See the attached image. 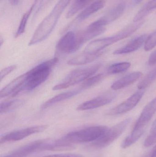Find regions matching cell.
<instances>
[{"label": "cell", "instance_id": "6", "mask_svg": "<svg viewBox=\"0 0 156 157\" xmlns=\"http://www.w3.org/2000/svg\"><path fill=\"white\" fill-rule=\"evenodd\" d=\"M131 121L130 118L125 119L111 128H108L100 137L93 142L92 146L96 149H102L110 145L122 135Z\"/></svg>", "mask_w": 156, "mask_h": 157}, {"label": "cell", "instance_id": "1", "mask_svg": "<svg viewBox=\"0 0 156 157\" xmlns=\"http://www.w3.org/2000/svg\"><path fill=\"white\" fill-rule=\"evenodd\" d=\"M70 1L71 0H59L57 2L50 13L37 28L29 41L28 46L38 44L45 40L50 35Z\"/></svg>", "mask_w": 156, "mask_h": 157}, {"label": "cell", "instance_id": "30", "mask_svg": "<svg viewBox=\"0 0 156 157\" xmlns=\"http://www.w3.org/2000/svg\"><path fill=\"white\" fill-rule=\"evenodd\" d=\"M16 68V65H12L4 68L1 71L0 73V79L1 81H2L3 78H5L7 75L10 74L13 71H14Z\"/></svg>", "mask_w": 156, "mask_h": 157}, {"label": "cell", "instance_id": "26", "mask_svg": "<svg viewBox=\"0 0 156 157\" xmlns=\"http://www.w3.org/2000/svg\"><path fill=\"white\" fill-rule=\"evenodd\" d=\"M156 79V67L150 71L138 84V89L143 90L150 86Z\"/></svg>", "mask_w": 156, "mask_h": 157}, {"label": "cell", "instance_id": "4", "mask_svg": "<svg viewBox=\"0 0 156 157\" xmlns=\"http://www.w3.org/2000/svg\"><path fill=\"white\" fill-rule=\"evenodd\" d=\"M144 23V20L134 22L115 35L93 40L86 46L83 52L92 53L101 52L105 48L130 36L140 28Z\"/></svg>", "mask_w": 156, "mask_h": 157}, {"label": "cell", "instance_id": "16", "mask_svg": "<svg viewBox=\"0 0 156 157\" xmlns=\"http://www.w3.org/2000/svg\"><path fill=\"white\" fill-rule=\"evenodd\" d=\"M147 38L146 35H143L129 42L124 47H122L114 52V54H124L131 53L140 48L145 42Z\"/></svg>", "mask_w": 156, "mask_h": 157}, {"label": "cell", "instance_id": "29", "mask_svg": "<svg viewBox=\"0 0 156 157\" xmlns=\"http://www.w3.org/2000/svg\"><path fill=\"white\" fill-rule=\"evenodd\" d=\"M156 46V30L150 34L147 38L144 43V48L146 51H149Z\"/></svg>", "mask_w": 156, "mask_h": 157}, {"label": "cell", "instance_id": "27", "mask_svg": "<svg viewBox=\"0 0 156 157\" xmlns=\"http://www.w3.org/2000/svg\"><path fill=\"white\" fill-rule=\"evenodd\" d=\"M145 132H132L131 134L128 136L122 143V148H126L135 144L143 134Z\"/></svg>", "mask_w": 156, "mask_h": 157}, {"label": "cell", "instance_id": "13", "mask_svg": "<svg viewBox=\"0 0 156 157\" xmlns=\"http://www.w3.org/2000/svg\"><path fill=\"white\" fill-rule=\"evenodd\" d=\"M156 113V97L144 108L132 132L144 131V128Z\"/></svg>", "mask_w": 156, "mask_h": 157}, {"label": "cell", "instance_id": "10", "mask_svg": "<svg viewBox=\"0 0 156 157\" xmlns=\"http://www.w3.org/2000/svg\"><path fill=\"white\" fill-rule=\"evenodd\" d=\"M105 5V1L104 0H97L93 2L87 7L82 9V11L75 17V19L64 29V32H66L73 26L78 25L86 20L91 16L103 8Z\"/></svg>", "mask_w": 156, "mask_h": 157}, {"label": "cell", "instance_id": "19", "mask_svg": "<svg viewBox=\"0 0 156 157\" xmlns=\"http://www.w3.org/2000/svg\"><path fill=\"white\" fill-rule=\"evenodd\" d=\"M103 53V52L97 53H87L82 52L80 54L71 59L68 61L69 65L78 66L84 65L92 62L99 58Z\"/></svg>", "mask_w": 156, "mask_h": 157}, {"label": "cell", "instance_id": "11", "mask_svg": "<svg viewBox=\"0 0 156 157\" xmlns=\"http://www.w3.org/2000/svg\"><path fill=\"white\" fill-rule=\"evenodd\" d=\"M116 96L117 95L114 92H108L81 103L77 107V110L86 111L103 107L111 102Z\"/></svg>", "mask_w": 156, "mask_h": 157}, {"label": "cell", "instance_id": "35", "mask_svg": "<svg viewBox=\"0 0 156 157\" xmlns=\"http://www.w3.org/2000/svg\"><path fill=\"white\" fill-rule=\"evenodd\" d=\"M142 1H143V0H134V4H139V3L141 2Z\"/></svg>", "mask_w": 156, "mask_h": 157}, {"label": "cell", "instance_id": "17", "mask_svg": "<svg viewBox=\"0 0 156 157\" xmlns=\"http://www.w3.org/2000/svg\"><path fill=\"white\" fill-rule=\"evenodd\" d=\"M142 75L141 72L131 73L116 80L111 85V87L114 90H118L126 87L137 81Z\"/></svg>", "mask_w": 156, "mask_h": 157}, {"label": "cell", "instance_id": "31", "mask_svg": "<svg viewBox=\"0 0 156 157\" xmlns=\"http://www.w3.org/2000/svg\"><path fill=\"white\" fill-rule=\"evenodd\" d=\"M148 65L154 66L156 64V50L151 53L148 59Z\"/></svg>", "mask_w": 156, "mask_h": 157}, {"label": "cell", "instance_id": "20", "mask_svg": "<svg viewBox=\"0 0 156 157\" xmlns=\"http://www.w3.org/2000/svg\"><path fill=\"white\" fill-rule=\"evenodd\" d=\"M125 8V4L121 3L113 7L100 18L106 26L119 18L123 14Z\"/></svg>", "mask_w": 156, "mask_h": 157}, {"label": "cell", "instance_id": "34", "mask_svg": "<svg viewBox=\"0 0 156 157\" xmlns=\"http://www.w3.org/2000/svg\"><path fill=\"white\" fill-rule=\"evenodd\" d=\"M20 0H9V3L11 5L13 6H15L17 5L19 3Z\"/></svg>", "mask_w": 156, "mask_h": 157}, {"label": "cell", "instance_id": "18", "mask_svg": "<svg viewBox=\"0 0 156 157\" xmlns=\"http://www.w3.org/2000/svg\"><path fill=\"white\" fill-rule=\"evenodd\" d=\"M82 91V90L80 88L74 90H70V91H67L60 93L56 96H55L53 98L49 99L48 100L43 103L41 106V109H45L51 107L58 102H61L63 101L66 100L71 98L74 96H76L79 93Z\"/></svg>", "mask_w": 156, "mask_h": 157}, {"label": "cell", "instance_id": "21", "mask_svg": "<svg viewBox=\"0 0 156 157\" xmlns=\"http://www.w3.org/2000/svg\"><path fill=\"white\" fill-rule=\"evenodd\" d=\"M156 9V0H150L144 5L134 17L133 22H137L143 20L152 11Z\"/></svg>", "mask_w": 156, "mask_h": 157}, {"label": "cell", "instance_id": "2", "mask_svg": "<svg viewBox=\"0 0 156 157\" xmlns=\"http://www.w3.org/2000/svg\"><path fill=\"white\" fill-rule=\"evenodd\" d=\"M104 125L89 126L78 131L71 132L57 140L60 145L70 149L72 144L94 142L100 137L108 129Z\"/></svg>", "mask_w": 156, "mask_h": 157}, {"label": "cell", "instance_id": "32", "mask_svg": "<svg viewBox=\"0 0 156 157\" xmlns=\"http://www.w3.org/2000/svg\"><path fill=\"white\" fill-rule=\"evenodd\" d=\"M43 157H81L78 155L72 154H57V155H49Z\"/></svg>", "mask_w": 156, "mask_h": 157}, {"label": "cell", "instance_id": "15", "mask_svg": "<svg viewBox=\"0 0 156 157\" xmlns=\"http://www.w3.org/2000/svg\"><path fill=\"white\" fill-rule=\"evenodd\" d=\"M25 73L13 79L9 84L3 88L0 92L1 98L6 97H15L22 92Z\"/></svg>", "mask_w": 156, "mask_h": 157}, {"label": "cell", "instance_id": "33", "mask_svg": "<svg viewBox=\"0 0 156 157\" xmlns=\"http://www.w3.org/2000/svg\"><path fill=\"white\" fill-rule=\"evenodd\" d=\"M44 1V0H35L34 3L32 5L34 7V11L37 9V11H38L40 6H41Z\"/></svg>", "mask_w": 156, "mask_h": 157}, {"label": "cell", "instance_id": "24", "mask_svg": "<svg viewBox=\"0 0 156 157\" xmlns=\"http://www.w3.org/2000/svg\"><path fill=\"white\" fill-rule=\"evenodd\" d=\"M33 11H34V7L32 6L29 8V10L23 15L20 23H19V26H18L16 33L15 35V37L16 38L20 36L24 33L27 25V21H28L29 17L31 15Z\"/></svg>", "mask_w": 156, "mask_h": 157}, {"label": "cell", "instance_id": "5", "mask_svg": "<svg viewBox=\"0 0 156 157\" xmlns=\"http://www.w3.org/2000/svg\"><path fill=\"white\" fill-rule=\"evenodd\" d=\"M101 66V63L85 68H78L71 72L59 84L53 87V90H60L75 86L96 74Z\"/></svg>", "mask_w": 156, "mask_h": 157}, {"label": "cell", "instance_id": "3", "mask_svg": "<svg viewBox=\"0 0 156 157\" xmlns=\"http://www.w3.org/2000/svg\"><path fill=\"white\" fill-rule=\"evenodd\" d=\"M58 62V59L55 57L39 63L25 73L22 92L34 90L45 82Z\"/></svg>", "mask_w": 156, "mask_h": 157}, {"label": "cell", "instance_id": "25", "mask_svg": "<svg viewBox=\"0 0 156 157\" xmlns=\"http://www.w3.org/2000/svg\"><path fill=\"white\" fill-rule=\"evenodd\" d=\"M131 66V63L126 62L114 63L111 65L108 68L107 73L109 75H115L127 71Z\"/></svg>", "mask_w": 156, "mask_h": 157}, {"label": "cell", "instance_id": "28", "mask_svg": "<svg viewBox=\"0 0 156 157\" xmlns=\"http://www.w3.org/2000/svg\"><path fill=\"white\" fill-rule=\"evenodd\" d=\"M104 75L103 74H99L96 75H93L90 77L85 81L82 82L79 88L82 90H85L91 87L94 86L97 83L100 82L103 79Z\"/></svg>", "mask_w": 156, "mask_h": 157}, {"label": "cell", "instance_id": "9", "mask_svg": "<svg viewBox=\"0 0 156 157\" xmlns=\"http://www.w3.org/2000/svg\"><path fill=\"white\" fill-rule=\"evenodd\" d=\"M144 94L143 90H139L125 101L111 109L108 114L111 116L119 115L132 110L139 103Z\"/></svg>", "mask_w": 156, "mask_h": 157}, {"label": "cell", "instance_id": "23", "mask_svg": "<svg viewBox=\"0 0 156 157\" xmlns=\"http://www.w3.org/2000/svg\"><path fill=\"white\" fill-rule=\"evenodd\" d=\"M93 1V0H74L67 13L66 17L67 18L72 17L77 13L92 3Z\"/></svg>", "mask_w": 156, "mask_h": 157}, {"label": "cell", "instance_id": "36", "mask_svg": "<svg viewBox=\"0 0 156 157\" xmlns=\"http://www.w3.org/2000/svg\"><path fill=\"white\" fill-rule=\"evenodd\" d=\"M4 40H3L2 38V36L1 37V47H2V45L3 42Z\"/></svg>", "mask_w": 156, "mask_h": 157}, {"label": "cell", "instance_id": "14", "mask_svg": "<svg viewBox=\"0 0 156 157\" xmlns=\"http://www.w3.org/2000/svg\"><path fill=\"white\" fill-rule=\"evenodd\" d=\"M106 28L96 25L94 22L89 25L84 30L77 34L78 42L81 47L84 43L104 33Z\"/></svg>", "mask_w": 156, "mask_h": 157}, {"label": "cell", "instance_id": "7", "mask_svg": "<svg viewBox=\"0 0 156 157\" xmlns=\"http://www.w3.org/2000/svg\"><path fill=\"white\" fill-rule=\"evenodd\" d=\"M81 48L78 42L77 34L72 31L66 32L56 45L57 52L68 54L77 51Z\"/></svg>", "mask_w": 156, "mask_h": 157}, {"label": "cell", "instance_id": "8", "mask_svg": "<svg viewBox=\"0 0 156 157\" xmlns=\"http://www.w3.org/2000/svg\"><path fill=\"white\" fill-rule=\"evenodd\" d=\"M47 127V125H36L13 131L1 137L0 143L2 144L5 142L20 141L32 135L43 132Z\"/></svg>", "mask_w": 156, "mask_h": 157}, {"label": "cell", "instance_id": "12", "mask_svg": "<svg viewBox=\"0 0 156 157\" xmlns=\"http://www.w3.org/2000/svg\"><path fill=\"white\" fill-rule=\"evenodd\" d=\"M49 142V141L47 140L34 141L19 147L11 154L3 157H26L38 151L46 150Z\"/></svg>", "mask_w": 156, "mask_h": 157}, {"label": "cell", "instance_id": "22", "mask_svg": "<svg viewBox=\"0 0 156 157\" xmlns=\"http://www.w3.org/2000/svg\"><path fill=\"white\" fill-rule=\"evenodd\" d=\"M24 103V101L22 100L4 101L0 104V113L2 114L11 112L21 107Z\"/></svg>", "mask_w": 156, "mask_h": 157}]
</instances>
